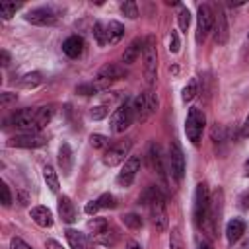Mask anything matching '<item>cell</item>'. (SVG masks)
Here are the masks:
<instances>
[{
	"instance_id": "cell-1",
	"label": "cell",
	"mask_w": 249,
	"mask_h": 249,
	"mask_svg": "<svg viewBox=\"0 0 249 249\" xmlns=\"http://www.w3.org/2000/svg\"><path fill=\"white\" fill-rule=\"evenodd\" d=\"M140 202L148 206L154 228H156L158 231H163V230L167 228V212H165V196H163V193L160 191V187H156V185L148 187V189L142 193Z\"/></svg>"
},
{
	"instance_id": "cell-2",
	"label": "cell",
	"mask_w": 249,
	"mask_h": 249,
	"mask_svg": "<svg viewBox=\"0 0 249 249\" xmlns=\"http://www.w3.org/2000/svg\"><path fill=\"white\" fill-rule=\"evenodd\" d=\"M142 68H144V78H146L148 86H152L158 78V49H156V37L154 35L144 37Z\"/></svg>"
},
{
	"instance_id": "cell-3",
	"label": "cell",
	"mask_w": 249,
	"mask_h": 249,
	"mask_svg": "<svg viewBox=\"0 0 249 249\" xmlns=\"http://www.w3.org/2000/svg\"><path fill=\"white\" fill-rule=\"evenodd\" d=\"M132 109H134V121H148L150 115L156 113L158 109V99H156V93L154 91H142L138 93L134 99H132Z\"/></svg>"
},
{
	"instance_id": "cell-4",
	"label": "cell",
	"mask_w": 249,
	"mask_h": 249,
	"mask_svg": "<svg viewBox=\"0 0 249 249\" xmlns=\"http://www.w3.org/2000/svg\"><path fill=\"white\" fill-rule=\"evenodd\" d=\"M132 123H134L132 101H124V103H121V105L115 109V113L111 115V123H109V126H111V132L121 134V132H124Z\"/></svg>"
},
{
	"instance_id": "cell-5",
	"label": "cell",
	"mask_w": 249,
	"mask_h": 249,
	"mask_svg": "<svg viewBox=\"0 0 249 249\" xmlns=\"http://www.w3.org/2000/svg\"><path fill=\"white\" fill-rule=\"evenodd\" d=\"M204 124H206L204 113H202L198 107H191V109H189V115H187V121H185V132H187V138H189L193 144H198V142H200Z\"/></svg>"
},
{
	"instance_id": "cell-6",
	"label": "cell",
	"mask_w": 249,
	"mask_h": 249,
	"mask_svg": "<svg viewBox=\"0 0 249 249\" xmlns=\"http://www.w3.org/2000/svg\"><path fill=\"white\" fill-rule=\"evenodd\" d=\"M208 208H210V193H208V187L206 183H198L196 189H195V224L198 228L204 226L206 222V216H208Z\"/></svg>"
},
{
	"instance_id": "cell-7",
	"label": "cell",
	"mask_w": 249,
	"mask_h": 249,
	"mask_svg": "<svg viewBox=\"0 0 249 249\" xmlns=\"http://www.w3.org/2000/svg\"><path fill=\"white\" fill-rule=\"evenodd\" d=\"M130 148H132V140L126 138V140H121L113 146L107 148V152L103 154V163L107 167H115V165H121L128 160L130 156Z\"/></svg>"
},
{
	"instance_id": "cell-8",
	"label": "cell",
	"mask_w": 249,
	"mask_h": 249,
	"mask_svg": "<svg viewBox=\"0 0 249 249\" xmlns=\"http://www.w3.org/2000/svg\"><path fill=\"white\" fill-rule=\"evenodd\" d=\"M216 21V14L208 4H200L196 12V43H202Z\"/></svg>"
},
{
	"instance_id": "cell-9",
	"label": "cell",
	"mask_w": 249,
	"mask_h": 249,
	"mask_svg": "<svg viewBox=\"0 0 249 249\" xmlns=\"http://www.w3.org/2000/svg\"><path fill=\"white\" fill-rule=\"evenodd\" d=\"M167 167H169V173L181 181L183 175H185V156H183V150L179 146V142H171L169 144V154H167Z\"/></svg>"
},
{
	"instance_id": "cell-10",
	"label": "cell",
	"mask_w": 249,
	"mask_h": 249,
	"mask_svg": "<svg viewBox=\"0 0 249 249\" xmlns=\"http://www.w3.org/2000/svg\"><path fill=\"white\" fill-rule=\"evenodd\" d=\"M138 169H140V156H128V160L123 163V167H121V171L117 175V185L124 187V189L130 187L134 177H136V173H138Z\"/></svg>"
},
{
	"instance_id": "cell-11",
	"label": "cell",
	"mask_w": 249,
	"mask_h": 249,
	"mask_svg": "<svg viewBox=\"0 0 249 249\" xmlns=\"http://www.w3.org/2000/svg\"><path fill=\"white\" fill-rule=\"evenodd\" d=\"M25 21H29L31 25L47 27V25H54L58 21V16L51 8H35L25 14Z\"/></svg>"
},
{
	"instance_id": "cell-12",
	"label": "cell",
	"mask_w": 249,
	"mask_h": 249,
	"mask_svg": "<svg viewBox=\"0 0 249 249\" xmlns=\"http://www.w3.org/2000/svg\"><path fill=\"white\" fill-rule=\"evenodd\" d=\"M220 208H222V191H216L214 196L210 198V208H208V216H206V222L202 226L204 231H208L210 235L216 233V226L220 222Z\"/></svg>"
},
{
	"instance_id": "cell-13",
	"label": "cell",
	"mask_w": 249,
	"mask_h": 249,
	"mask_svg": "<svg viewBox=\"0 0 249 249\" xmlns=\"http://www.w3.org/2000/svg\"><path fill=\"white\" fill-rule=\"evenodd\" d=\"M124 76H126L124 66L115 64V62H109V64H105V66H101V68L97 70V86L101 88V86L111 84V82H115V80H123Z\"/></svg>"
},
{
	"instance_id": "cell-14",
	"label": "cell",
	"mask_w": 249,
	"mask_h": 249,
	"mask_svg": "<svg viewBox=\"0 0 249 249\" xmlns=\"http://www.w3.org/2000/svg\"><path fill=\"white\" fill-rule=\"evenodd\" d=\"M47 144V138L41 136V134H18V136H12L8 140V146L10 148H41Z\"/></svg>"
},
{
	"instance_id": "cell-15",
	"label": "cell",
	"mask_w": 249,
	"mask_h": 249,
	"mask_svg": "<svg viewBox=\"0 0 249 249\" xmlns=\"http://www.w3.org/2000/svg\"><path fill=\"white\" fill-rule=\"evenodd\" d=\"M148 158H150V163H152V169H156V173L161 177V181L165 183L167 181V177H165V158H163V154H161V148L158 146V144H150V152H148Z\"/></svg>"
},
{
	"instance_id": "cell-16",
	"label": "cell",
	"mask_w": 249,
	"mask_h": 249,
	"mask_svg": "<svg viewBox=\"0 0 249 249\" xmlns=\"http://www.w3.org/2000/svg\"><path fill=\"white\" fill-rule=\"evenodd\" d=\"M228 35H230V27H228V16L222 8H218V14H216V31H214V39L218 45H226L228 41Z\"/></svg>"
},
{
	"instance_id": "cell-17",
	"label": "cell",
	"mask_w": 249,
	"mask_h": 249,
	"mask_svg": "<svg viewBox=\"0 0 249 249\" xmlns=\"http://www.w3.org/2000/svg\"><path fill=\"white\" fill-rule=\"evenodd\" d=\"M245 233V222L239 220V218H233L226 224V239L230 245H233L235 241L241 239V235Z\"/></svg>"
},
{
	"instance_id": "cell-18",
	"label": "cell",
	"mask_w": 249,
	"mask_h": 249,
	"mask_svg": "<svg viewBox=\"0 0 249 249\" xmlns=\"http://www.w3.org/2000/svg\"><path fill=\"white\" fill-rule=\"evenodd\" d=\"M142 51H144V39H132L130 45L124 49L123 53V62L124 64H134L138 60V56H142Z\"/></svg>"
},
{
	"instance_id": "cell-19",
	"label": "cell",
	"mask_w": 249,
	"mask_h": 249,
	"mask_svg": "<svg viewBox=\"0 0 249 249\" xmlns=\"http://www.w3.org/2000/svg\"><path fill=\"white\" fill-rule=\"evenodd\" d=\"M58 165L62 169L64 175H70L72 173V165H74V154H72V148L70 144H60L58 148Z\"/></svg>"
},
{
	"instance_id": "cell-20",
	"label": "cell",
	"mask_w": 249,
	"mask_h": 249,
	"mask_svg": "<svg viewBox=\"0 0 249 249\" xmlns=\"http://www.w3.org/2000/svg\"><path fill=\"white\" fill-rule=\"evenodd\" d=\"M62 51H64L66 56L78 58V56L82 54V51H84V39H82L80 35H70V37L62 43Z\"/></svg>"
},
{
	"instance_id": "cell-21",
	"label": "cell",
	"mask_w": 249,
	"mask_h": 249,
	"mask_svg": "<svg viewBox=\"0 0 249 249\" xmlns=\"http://www.w3.org/2000/svg\"><path fill=\"white\" fill-rule=\"evenodd\" d=\"M58 216L66 224L76 222V206H74V202L68 196H60L58 198Z\"/></svg>"
},
{
	"instance_id": "cell-22",
	"label": "cell",
	"mask_w": 249,
	"mask_h": 249,
	"mask_svg": "<svg viewBox=\"0 0 249 249\" xmlns=\"http://www.w3.org/2000/svg\"><path fill=\"white\" fill-rule=\"evenodd\" d=\"M29 214H31V218L37 226H41V228H51L53 226V212L47 206H33Z\"/></svg>"
},
{
	"instance_id": "cell-23",
	"label": "cell",
	"mask_w": 249,
	"mask_h": 249,
	"mask_svg": "<svg viewBox=\"0 0 249 249\" xmlns=\"http://www.w3.org/2000/svg\"><path fill=\"white\" fill-rule=\"evenodd\" d=\"M66 241H68L70 249H89L86 235L78 230H66Z\"/></svg>"
},
{
	"instance_id": "cell-24",
	"label": "cell",
	"mask_w": 249,
	"mask_h": 249,
	"mask_svg": "<svg viewBox=\"0 0 249 249\" xmlns=\"http://www.w3.org/2000/svg\"><path fill=\"white\" fill-rule=\"evenodd\" d=\"M123 35H124L123 23H119V21H109V23H107V37H109V43H111V45L119 43Z\"/></svg>"
},
{
	"instance_id": "cell-25",
	"label": "cell",
	"mask_w": 249,
	"mask_h": 249,
	"mask_svg": "<svg viewBox=\"0 0 249 249\" xmlns=\"http://www.w3.org/2000/svg\"><path fill=\"white\" fill-rule=\"evenodd\" d=\"M53 115H54V109H53V107H39V109H37L35 123H37V126H39V130L45 128V126L51 123Z\"/></svg>"
},
{
	"instance_id": "cell-26",
	"label": "cell",
	"mask_w": 249,
	"mask_h": 249,
	"mask_svg": "<svg viewBox=\"0 0 249 249\" xmlns=\"http://www.w3.org/2000/svg\"><path fill=\"white\" fill-rule=\"evenodd\" d=\"M43 179H45L47 187H49L53 193H58V189H60V185H58V175H56V171H54L51 165H45V169H43Z\"/></svg>"
},
{
	"instance_id": "cell-27",
	"label": "cell",
	"mask_w": 249,
	"mask_h": 249,
	"mask_svg": "<svg viewBox=\"0 0 249 249\" xmlns=\"http://www.w3.org/2000/svg\"><path fill=\"white\" fill-rule=\"evenodd\" d=\"M43 82V76H41V72H29V74H23L21 78H19V88H37L39 84Z\"/></svg>"
},
{
	"instance_id": "cell-28",
	"label": "cell",
	"mask_w": 249,
	"mask_h": 249,
	"mask_svg": "<svg viewBox=\"0 0 249 249\" xmlns=\"http://www.w3.org/2000/svg\"><path fill=\"white\" fill-rule=\"evenodd\" d=\"M196 93H198V80L196 78H191L189 80V84L183 88V101L187 103V101H193L195 97H196Z\"/></svg>"
},
{
	"instance_id": "cell-29",
	"label": "cell",
	"mask_w": 249,
	"mask_h": 249,
	"mask_svg": "<svg viewBox=\"0 0 249 249\" xmlns=\"http://www.w3.org/2000/svg\"><path fill=\"white\" fill-rule=\"evenodd\" d=\"M93 37H95L97 45H105V43H109V37H107V25H103L101 21H95V23H93Z\"/></svg>"
},
{
	"instance_id": "cell-30",
	"label": "cell",
	"mask_w": 249,
	"mask_h": 249,
	"mask_svg": "<svg viewBox=\"0 0 249 249\" xmlns=\"http://www.w3.org/2000/svg\"><path fill=\"white\" fill-rule=\"evenodd\" d=\"M88 230H89V231H93V235H97V233H101V231L109 230V224H107V220H105V218H91V220L88 222Z\"/></svg>"
},
{
	"instance_id": "cell-31",
	"label": "cell",
	"mask_w": 249,
	"mask_h": 249,
	"mask_svg": "<svg viewBox=\"0 0 249 249\" xmlns=\"http://www.w3.org/2000/svg\"><path fill=\"white\" fill-rule=\"evenodd\" d=\"M121 12H123L128 19H136V18H138V6H136V2H132V0L123 2V4H121Z\"/></svg>"
},
{
	"instance_id": "cell-32",
	"label": "cell",
	"mask_w": 249,
	"mask_h": 249,
	"mask_svg": "<svg viewBox=\"0 0 249 249\" xmlns=\"http://www.w3.org/2000/svg\"><path fill=\"white\" fill-rule=\"evenodd\" d=\"M123 224L126 226V228H130V230H140L142 228V218L138 216V214H124L123 216Z\"/></svg>"
},
{
	"instance_id": "cell-33",
	"label": "cell",
	"mask_w": 249,
	"mask_h": 249,
	"mask_svg": "<svg viewBox=\"0 0 249 249\" xmlns=\"http://www.w3.org/2000/svg\"><path fill=\"white\" fill-rule=\"evenodd\" d=\"M177 21H179V27H181L183 31H187V29H189V25H191V12H189L185 6H181V8H179Z\"/></svg>"
},
{
	"instance_id": "cell-34",
	"label": "cell",
	"mask_w": 249,
	"mask_h": 249,
	"mask_svg": "<svg viewBox=\"0 0 249 249\" xmlns=\"http://www.w3.org/2000/svg\"><path fill=\"white\" fill-rule=\"evenodd\" d=\"M19 10V4H0V16L4 19H10Z\"/></svg>"
},
{
	"instance_id": "cell-35",
	"label": "cell",
	"mask_w": 249,
	"mask_h": 249,
	"mask_svg": "<svg viewBox=\"0 0 249 249\" xmlns=\"http://www.w3.org/2000/svg\"><path fill=\"white\" fill-rule=\"evenodd\" d=\"M97 89H99L97 84H80V86L76 88V91H78L80 95H95Z\"/></svg>"
},
{
	"instance_id": "cell-36",
	"label": "cell",
	"mask_w": 249,
	"mask_h": 249,
	"mask_svg": "<svg viewBox=\"0 0 249 249\" xmlns=\"http://www.w3.org/2000/svg\"><path fill=\"white\" fill-rule=\"evenodd\" d=\"M107 113H109L107 105H97V107H91L89 117H91L93 121H99V119H105V117H107Z\"/></svg>"
},
{
	"instance_id": "cell-37",
	"label": "cell",
	"mask_w": 249,
	"mask_h": 249,
	"mask_svg": "<svg viewBox=\"0 0 249 249\" xmlns=\"http://www.w3.org/2000/svg\"><path fill=\"white\" fill-rule=\"evenodd\" d=\"M169 249H183V239H181V233L177 228H173L171 231V237H169Z\"/></svg>"
},
{
	"instance_id": "cell-38",
	"label": "cell",
	"mask_w": 249,
	"mask_h": 249,
	"mask_svg": "<svg viewBox=\"0 0 249 249\" xmlns=\"http://www.w3.org/2000/svg\"><path fill=\"white\" fill-rule=\"evenodd\" d=\"M89 142H91L93 148H105V146H109V138L103 136V134H91L89 136Z\"/></svg>"
},
{
	"instance_id": "cell-39",
	"label": "cell",
	"mask_w": 249,
	"mask_h": 249,
	"mask_svg": "<svg viewBox=\"0 0 249 249\" xmlns=\"http://www.w3.org/2000/svg\"><path fill=\"white\" fill-rule=\"evenodd\" d=\"M97 202H99L101 208H113V206H115V196H113L111 193H103V195L97 198Z\"/></svg>"
},
{
	"instance_id": "cell-40",
	"label": "cell",
	"mask_w": 249,
	"mask_h": 249,
	"mask_svg": "<svg viewBox=\"0 0 249 249\" xmlns=\"http://www.w3.org/2000/svg\"><path fill=\"white\" fill-rule=\"evenodd\" d=\"M179 47H181L179 35H177V31H175V29H171V33H169V51H171V53H177V51H179Z\"/></svg>"
},
{
	"instance_id": "cell-41",
	"label": "cell",
	"mask_w": 249,
	"mask_h": 249,
	"mask_svg": "<svg viewBox=\"0 0 249 249\" xmlns=\"http://www.w3.org/2000/svg\"><path fill=\"white\" fill-rule=\"evenodd\" d=\"M0 195H2V204L4 206H10L12 204V193H10V189H8L6 183H0Z\"/></svg>"
},
{
	"instance_id": "cell-42",
	"label": "cell",
	"mask_w": 249,
	"mask_h": 249,
	"mask_svg": "<svg viewBox=\"0 0 249 249\" xmlns=\"http://www.w3.org/2000/svg\"><path fill=\"white\" fill-rule=\"evenodd\" d=\"M16 99H18L16 93H10V91L0 93V105H2V107H8L10 103H16Z\"/></svg>"
},
{
	"instance_id": "cell-43",
	"label": "cell",
	"mask_w": 249,
	"mask_h": 249,
	"mask_svg": "<svg viewBox=\"0 0 249 249\" xmlns=\"http://www.w3.org/2000/svg\"><path fill=\"white\" fill-rule=\"evenodd\" d=\"M10 249H31L23 239H19V237H12L10 239Z\"/></svg>"
},
{
	"instance_id": "cell-44",
	"label": "cell",
	"mask_w": 249,
	"mask_h": 249,
	"mask_svg": "<svg viewBox=\"0 0 249 249\" xmlns=\"http://www.w3.org/2000/svg\"><path fill=\"white\" fill-rule=\"evenodd\" d=\"M99 208H101V206H99V202H97V200H89V202L86 204V208H84V210H86V214H89V216H91V214H95Z\"/></svg>"
},
{
	"instance_id": "cell-45",
	"label": "cell",
	"mask_w": 249,
	"mask_h": 249,
	"mask_svg": "<svg viewBox=\"0 0 249 249\" xmlns=\"http://www.w3.org/2000/svg\"><path fill=\"white\" fill-rule=\"evenodd\" d=\"M212 138L218 142V140H224V126L222 124H216L214 128H212Z\"/></svg>"
},
{
	"instance_id": "cell-46",
	"label": "cell",
	"mask_w": 249,
	"mask_h": 249,
	"mask_svg": "<svg viewBox=\"0 0 249 249\" xmlns=\"http://www.w3.org/2000/svg\"><path fill=\"white\" fill-rule=\"evenodd\" d=\"M45 249H64L56 239H47L45 241Z\"/></svg>"
},
{
	"instance_id": "cell-47",
	"label": "cell",
	"mask_w": 249,
	"mask_h": 249,
	"mask_svg": "<svg viewBox=\"0 0 249 249\" xmlns=\"http://www.w3.org/2000/svg\"><path fill=\"white\" fill-rule=\"evenodd\" d=\"M18 200H19L21 206H25V204L29 202V195H27L25 191H18Z\"/></svg>"
},
{
	"instance_id": "cell-48",
	"label": "cell",
	"mask_w": 249,
	"mask_h": 249,
	"mask_svg": "<svg viewBox=\"0 0 249 249\" xmlns=\"http://www.w3.org/2000/svg\"><path fill=\"white\" fill-rule=\"evenodd\" d=\"M0 60H2V66H8L10 64V53L8 51H0Z\"/></svg>"
},
{
	"instance_id": "cell-49",
	"label": "cell",
	"mask_w": 249,
	"mask_h": 249,
	"mask_svg": "<svg viewBox=\"0 0 249 249\" xmlns=\"http://www.w3.org/2000/svg\"><path fill=\"white\" fill-rule=\"evenodd\" d=\"M126 249H142V245H140L138 241H134V239H130V241L126 243Z\"/></svg>"
},
{
	"instance_id": "cell-50",
	"label": "cell",
	"mask_w": 249,
	"mask_h": 249,
	"mask_svg": "<svg viewBox=\"0 0 249 249\" xmlns=\"http://www.w3.org/2000/svg\"><path fill=\"white\" fill-rule=\"evenodd\" d=\"M241 134H243V136H249V115H247V119H245V124H243Z\"/></svg>"
},
{
	"instance_id": "cell-51",
	"label": "cell",
	"mask_w": 249,
	"mask_h": 249,
	"mask_svg": "<svg viewBox=\"0 0 249 249\" xmlns=\"http://www.w3.org/2000/svg\"><path fill=\"white\" fill-rule=\"evenodd\" d=\"M198 249H214V247H212L208 241H204V239H202V241H198Z\"/></svg>"
},
{
	"instance_id": "cell-52",
	"label": "cell",
	"mask_w": 249,
	"mask_h": 249,
	"mask_svg": "<svg viewBox=\"0 0 249 249\" xmlns=\"http://www.w3.org/2000/svg\"><path fill=\"white\" fill-rule=\"evenodd\" d=\"M243 175L245 177H249V160L245 161V165H243Z\"/></svg>"
},
{
	"instance_id": "cell-53",
	"label": "cell",
	"mask_w": 249,
	"mask_h": 249,
	"mask_svg": "<svg viewBox=\"0 0 249 249\" xmlns=\"http://www.w3.org/2000/svg\"><path fill=\"white\" fill-rule=\"evenodd\" d=\"M241 249H249V241H245V243L241 245Z\"/></svg>"
}]
</instances>
